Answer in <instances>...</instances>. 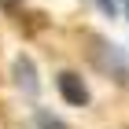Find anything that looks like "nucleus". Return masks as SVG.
Returning a JSON list of instances; mask_svg holds the SVG:
<instances>
[{
    "mask_svg": "<svg viewBox=\"0 0 129 129\" xmlns=\"http://www.w3.org/2000/svg\"><path fill=\"white\" fill-rule=\"evenodd\" d=\"M55 85H59V96L67 100L70 107H85V103H89V89H85V81H81L78 74L63 70L59 78H55Z\"/></svg>",
    "mask_w": 129,
    "mask_h": 129,
    "instance_id": "nucleus-1",
    "label": "nucleus"
},
{
    "mask_svg": "<svg viewBox=\"0 0 129 129\" xmlns=\"http://www.w3.org/2000/svg\"><path fill=\"white\" fill-rule=\"evenodd\" d=\"M37 125H41V129H67L59 118H52L48 111H37Z\"/></svg>",
    "mask_w": 129,
    "mask_h": 129,
    "instance_id": "nucleus-3",
    "label": "nucleus"
},
{
    "mask_svg": "<svg viewBox=\"0 0 129 129\" xmlns=\"http://www.w3.org/2000/svg\"><path fill=\"white\" fill-rule=\"evenodd\" d=\"M15 74H19V85H26V92H37V78H33V63L26 55L15 59Z\"/></svg>",
    "mask_w": 129,
    "mask_h": 129,
    "instance_id": "nucleus-2",
    "label": "nucleus"
},
{
    "mask_svg": "<svg viewBox=\"0 0 129 129\" xmlns=\"http://www.w3.org/2000/svg\"><path fill=\"white\" fill-rule=\"evenodd\" d=\"M96 4H100V8H103V11H114V8H118L114 0H96Z\"/></svg>",
    "mask_w": 129,
    "mask_h": 129,
    "instance_id": "nucleus-4",
    "label": "nucleus"
}]
</instances>
